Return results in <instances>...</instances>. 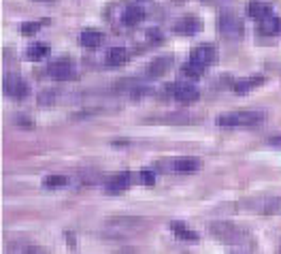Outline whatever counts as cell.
<instances>
[{
  "label": "cell",
  "mask_w": 281,
  "mask_h": 254,
  "mask_svg": "<svg viewBox=\"0 0 281 254\" xmlns=\"http://www.w3.org/2000/svg\"><path fill=\"white\" fill-rule=\"evenodd\" d=\"M269 146H273V148H279V150H281V135L271 137V139H269Z\"/></svg>",
  "instance_id": "obj_28"
},
{
  "label": "cell",
  "mask_w": 281,
  "mask_h": 254,
  "mask_svg": "<svg viewBox=\"0 0 281 254\" xmlns=\"http://www.w3.org/2000/svg\"><path fill=\"white\" fill-rule=\"evenodd\" d=\"M260 32L266 37H275L281 32V20L275 15H266L264 20H260Z\"/></svg>",
  "instance_id": "obj_15"
},
{
  "label": "cell",
  "mask_w": 281,
  "mask_h": 254,
  "mask_svg": "<svg viewBox=\"0 0 281 254\" xmlns=\"http://www.w3.org/2000/svg\"><path fill=\"white\" fill-rule=\"evenodd\" d=\"M264 81H266V79L260 77V75H256V77H247V79H236V81L232 83V90H234L236 94H245V92H249V90H254V88L262 86Z\"/></svg>",
  "instance_id": "obj_12"
},
{
  "label": "cell",
  "mask_w": 281,
  "mask_h": 254,
  "mask_svg": "<svg viewBox=\"0 0 281 254\" xmlns=\"http://www.w3.org/2000/svg\"><path fill=\"white\" fill-rule=\"evenodd\" d=\"M79 41H81V45H83V47L96 49V47H101V45H103L105 37H103L101 32H96V30H86V32H81Z\"/></svg>",
  "instance_id": "obj_16"
},
{
  "label": "cell",
  "mask_w": 281,
  "mask_h": 254,
  "mask_svg": "<svg viewBox=\"0 0 281 254\" xmlns=\"http://www.w3.org/2000/svg\"><path fill=\"white\" fill-rule=\"evenodd\" d=\"M145 17V11L140 9V7H128L124 11V15H122V22L126 26H138L140 22H143Z\"/></svg>",
  "instance_id": "obj_18"
},
{
  "label": "cell",
  "mask_w": 281,
  "mask_h": 254,
  "mask_svg": "<svg viewBox=\"0 0 281 254\" xmlns=\"http://www.w3.org/2000/svg\"><path fill=\"white\" fill-rule=\"evenodd\" d=\"M171 90L179 103H194V101H198V96H200L198 88L190 81H179L175 86H171Z\"/></svg>",
  "instance_id": "obj_6"
},
{
  "label": "cell",
  "mask_w": 281,
  "mask_h": 254,
  "mask_svg": "<svg viewBox=\"0 0 281 254\" xmlns=\"http://www.w3.org/2000/svg\"><path fill=\"white\" fill-rule=\"evenodd\" d=\"M36 3H55V0H36Z\"/></svg>",
  "instance_id": "obj_29"
},
{
  "label": "cell",
  "mask_w": 281,
  "mask_h": 254,
  "mask_svg": "<svg viewBox=\"0 0 281 254\" xmlns=\"http://www.w3.org/2000/svg\"><path fill=\"white\" fill-rule=\"evenodd\" d=\"M143 227H145V222L138 220V218H115V220L107 222V229L113 231L111 235H132Z\"/></svg>",
  "instance_id": "obj_5"
},
{
  "label": "cell",
  "mask_w": 281,
  "mask_h": 254,
  "mask_svg": "<svg viewBox=\"0 0 281 254\" xmlns=\"http://www.w3.org/2000/svg\"><path fill=\"white\" fill-rule=\"evenodd\" d=\"M168 68H171V56L156 58V60H151V64H149V75L151 77H162Z\"/></svg>",
  "instance_id": "obj_20"
},
{
  "label": "cell",
  "mask_w": 281,
  "mask_h": 254,
  "mask_svg": "<svg viewBox=\"0 0 281 254\" xmlns=\"http://www.w3.org/2000/svg\"><path fill=\"white\" fill-rule=\"evenodd\" d=\"M209 233L213 235L215 239H219V242L230 244V246L243 244V242H247V237H249L243 227H238L236 222H230V220L211 222V224H209Z\"/></svg>",
  "instance_id": "obj_1"
},
{
  "label": "cell",
  "mask_w": 281,
  "mask_h": 254,
  "mask_svg": "<svg viewBox=\"0 0 281 254\" xmlns=\"http://www.w3.org/2000/svg\"><path fill=\"white\" fill-rule=\"evenodd\" d=\"M9 254H47V250L34 244H28V242H11Z\"/></svg>",
  "instance_id": "obj_13"
},
{
  "label": "cell",
  "mask_w": 281,
  "mask_h": 254,
  "mask_svg": "<svg viewBox=\"0 0 281 254\" xmlns=\"http://www.w3.org/2000/svg\"><path fill=\"white\" fill-rule=\"evenodd\" d=\"M138 179H140V184H145V186H153L156 184V175H153V171H140L138 173Z\"/></svg>",
  "instance_id": "obj_25"
},
{
  "label": "cell",
  "mask_w": 281,
  "mask_h": 254,
  "mask_svg": "<svg viewBox=\"0 0 281 254\" xmlns=\"http://www.w3.org/2000/svg\"><path fill=\"white\" fill-rule=\"evenodd\" d=\"M217 30H219V34L224 39L238 41L243 37V22L238 20L234 13L224 11V13H219V17H217Z\"/></svg>",
  "instance_id": "obj_3"
},
{
  "label": "cell",
  "mask_w": 281,
  "mask_h": 254,
  "mask_svg": "<svg viewBox=\"0 0 281 254\" xmlns=\"http://www.w3.org/2000/svg\"><path fill=\"white\" fill-rule=\"evenodd\" d=\"M126 60H128V53H126L124 47H111L107 51V64L109 66H122Z\"/></svg>",
  "instance_id": "obj_22"
},
{
  "label": "cell",
  "mask_w": 281,
  "mask_h": 254,
  "mask_svg": "<svg viewBox=\"0 0 281 254\" xmlns=\"http://www.w3.org/2000/svg\"><path fill=\"white\" fill-rule=\"evenodd\" d=\"M68 184V177L66 175H47L45 177V186L47 188H62Z\"/></svg>",
  "instance_id": "obj_24"
},
{
  "label": "cell",
  "mask_w": 281,
  "mask_h": 254,
  "mask_svg": "<svg viewBox=\"0 0 281 254\" xmlns=\"http://www.w3.org/2000/svg\"><path fill=\"white\" fill-rule=\"evenodd\" d=\"M198 30H203V22L198 17H181L175 22V32L184 34V37H192Z\"/></svg>",
  "instance_id": "obj_9"
},
{
  "label": "cell",
  "mask_w": 281,
  "mask_h": 254,
  "mask_svg": "<svg viewBox=\"0 0 281 254\" xmlns=\"http://www.w3.org/2000/svg\"><path fill=\"white\" fill-rule=\"evenodd\" d=\"M5 92L9 98L13 101H24V98L30 94V86H28V81L15 73H9L5 77Z\"/></svg>",
  "instance_id": "obj_4"
},
{
  "label": "cell",
  "mask_w": 281,
  "mask_h": 254,
  "mask_svg": "<svg viewBox=\"0 0 281 254\" xmlns=\"http://www.w3.org/2000/svg\"><path fill=\"white\" fill-rule=\"evenodd\" d=\"M217 58V51L215 47H211V45H198V47H194L190 51V60L194 62H198L203 66H209V64H213Z\"/></svg>",
  "instance_id": "obj_8"
},
{
  "label": "cell",
  "mask_w": 281,
  "mask_h": 254,
  "mask_svg": "<svg viewBox=\"0 0 281 254\" xmlns=\"http://www.w3.org/2000/svg\"><path fill=\"white\" fill-rule=\"evenodd\" d=\"M247 15L254 20H264L266 15H273L271 13V5L262 3V0H249L247 5Z\"/></svg>",
  "instance_id": "obj_14"
},
{
  "label": "cell",
  "mask_w": 281,
  "mask_h": 254,
  "mask_svg": "<svg viewBox=\"0 0 281 254\" xmlns=\"http://www.w3.org/2000/svg\"><path fill=\"white\" fill-rule=\"evenodd\" d=\"M171 231L175 233V237H179V239H184V242H198V233H194V231H190L184 222H171Z\"/></svg>",
  "instance_id": "obj_17"
},
{
  "label": "cell",
  "mask_w": 281,
  "mask_h": 254,
  "mask_svg": "<svg viewBox=\"0 0 281 254\" xmlns=\"http://www.w3.org/2000/svg\"><path fill=\"white\" fill-rule=\"evenodd\" d=\"M266 120L264 111H228V114L217 116L215 124L226 126V129H238V126H258Z\"/></svg>",
  "instance_id": "obj_2"
},
{
  "label": "cell",
  "mask_w": 281,
  "mask_h": 254,
  "mask_svg": "<svg viewBox=\"0 0 281 254\" xmlns=\"http://www.w3.org/2000/svg\"><path fill=\"white\" fill-rule=\"evenodd\" d=\"M247 207L256 209L262 216H273L281 209V199H275V196H271V199H258L256 203H249Z\"/></svg>",
  "instance_id": "obj_11"
},
{
  "label": "cell",
  "mask_w": 281,
  "mask_h": 254,
  "mask_svg": "<svg viewBox=\"0 0 281 254\" xmlns=\"http://www.w3.org/2000/svg\"><path fill=\"white\" fill-rule=\"evenodd\" d=\"M205 68H207V66H203V64H198V62L190 60V62L184 66V75L190 77V79H196V77H200V75L205 73Z\"/></svg>",
  "instance_id": "obj_23"
},
{
  "label": "cell",
  "mask_w": 281,
  "mask_h": 254,
  "mask_svg": "<svg viewBox=\"0 0 281 254\" xmlns=\"http://www.w3.org/2000/svg\"><path fill=\"white\" fill-rule=\"evenodd\" d=\"M130 184V173H117L109 179V184H107V192H122L126 190Z\"/></svg>",
  "instance_id": "obj_19"
},
{
  "label": "cell",
  "mask_w": 281,
  "mask_h": 254,
  "mask_svg": "<svg viewBox=\"0 0 281 254\" xmlns=\"http://www.w3.org/2000/svg\"><path fill=\"white\" fill-rule=\"evenodd\" d=\"M171 3H175V5H179V3H186V0H171Z\"/></svg>",
  "instance_id": "obj_30"
},
{
  "label": "cell",
  "mask_w": 281,
  "mask_h": 254,
  "mask_svg": "<svg viewBox=\"0 0 281 254\" xmlns=\"http://www.w3.org/2000/svg\"><path fill=\"white\" fill-rule=\"evenodd\" d=\"M13 122L19 124V126H24V129H26V126H28V129H32V126H34V122H32L30 118H24V116H15V118H13Z\"/></svg>",
  "instance_id": "obj_27"
},
{
  "label": "cell",
  "mask_w": 281,
  "mask_h": 254,
  "mask_svg": "<svg viewBox=\"0 0 281 254\" xmlns=\"http://www.w3.org/2000/svg\"><path fill=\"white\" fill-rule=\"evenodd\" d=\"M49 45L47 43H32L30 47L26 49V56H28V60H43V58H47L49 56Z\"/></svg>",
  "instance_id": "obj_21"
},
{
  "label": "cell",
  "mask_w": 281,
  "mask_h": 254,
  "mask_svg": "<svg viewBox=\"0 0 281 254\" xmlns=\"http://www.w3.org/2000/svg\"><path fill=\"white\" fill-rule=\"evenodd\" d=\"M203 167V160L200 158H194V156H181V158H175L173 160V171L177 173H194L198 171V169Z\"/></svg>",
  "instance_id": "obj_10"
},
{
  "label": "cell",
  "mask_w": 281,
  "mask_h": 254,
  "mask_svg": "<svg viewBox=\"0 0 281 254\" xmlns=\"http://www.w3.org/2000/svg\"><path fill=\"white\" fill-rule=\"evenodd\" d=\"M38 28H41V22H26V24H22V34L24 37L34 34V32H38Z\"/></svg>",
  "instance_id": "obj_26"
},
{
  "label": "cell",
  "mask_w": 281,
  "mask_h": 254,
  "mask_svg": "<svg viewBox=\"0 0 281 254\" xmlns=\"http://www.w3.org/2000/svg\"><path fill=\"white\" fill-rule=\"evenodd\" d=\"M47 75L53 79H68L73 75V62L68 58H58L47 64Z\"/></svg>",
  "instance_id": "obj_7"
}]
</instances>
